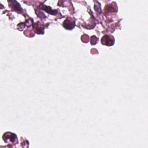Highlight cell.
<instances>
[{"mask_svg":"<svg viewBox=\"0 0 148 148\" xmlns=\"http://www.w3.org/2000/svg\"><path fill=\"white\" fill-rule=\"evenodd\" d=\"M3 139L5 142L6 143H18L17 137L16 135L14 133H12L10 132H6L2 136Z\"/></svg>","mask_w":148,"mask_h":148,"instance_id":"obj_1","label":"cell"},{"mask_svg":"<svg viewBox=\"0 0 148 148\" xmlns=\"http://www.w3.org/2000/svg\"><path fill=\"white\" fill-rule=\"evenodd\" d=\"M114 39L113 36L105 35L101 39V43L106 46H112L114 44Z\"/></svg>","mask_w":148,"mask_h":148,"instance_id":"obj_2","label":"cell"}]
</instances>
